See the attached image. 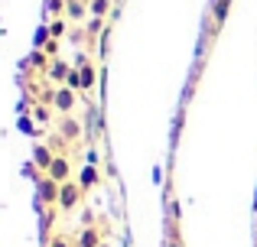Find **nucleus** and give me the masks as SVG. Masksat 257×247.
Masks as SVG:
<instances>
[{"instance_id": "nucleus-1", "label": "nucleus", "mask_w": 257, "mask_h": 247, "mask_svg": "<svg viewBox=\"0 0 257 247\" xmlns=\"http://www.w3.org/2000/svg\"><path fill=\"white\" fill-rule=\"evenodd\" d=\"M85 198V189L78 179H69V182L59 185V211H75Z\"/></svg>"}, {"instance_id": "nucleus-19", "label": "nucleus", "mask_w": 257, "mask_h": 247, "mask_svg": "<svg viewBox=\"0 0 257 247\" xmlns=\"http://www.w3.org/2000/svg\"><path fill=\"white\" fill-rule=\"evenodd\" d=\"M30 62H33V65H43V62H46V59H43V52H33V56H30Z\"/></svg>"}, {"instance_id": "nucleus-20", "label": "nucleus", "mask_w": 257, "mask_h": 247, "mask_svg": "<svg viewBox=\"0 0 257 247\" xmlns=\"http://www.w3.org/2000/svg\"><path fill=\"white\" fill-rule=\"evenodd\" d=\"M170 247H182V244H179V241H176V237H173V241H170Z\"/></svg>"}, {"instance_id": "nucleus-12", "label": "nucleus", "mask_w": 257, "mask_h": 247, "mask_svg": "<svg viewBox=\"0 0 257 247\" xmlns=\"http://www.w3.org/2000/svg\"><path fill=\"white\" fill-rule=\"evenodd\" d=\"M228 7H231V0H215V10H212V17H215V26H218V23H225V17H228Z\"/></svg>"}, {"instance_id": "nucleus-22", "label": "nucleus", "mask_w": 257, "mask_h": 247, "mask_svg": "<svg viewBox=\"0 0 257 247\" xmlns=\"http://www.w3.org/2000/svg\"><path fill=\"white\" fill-rule=\"evenodd\" d=\"M85 4H91V0H85Z\"/></svg>"}, {"instance_id": "nucleus-8", "label": "nucleus", "mask_w": 257, "mask_h": 247, "mask_svg": "<svg viewBox=\"0 0 257 247\" xmlns=\"http://www.w3.org/2000/svg\"><path fill=\"white\" fill-rule=\"evenodd\" d=\"M52 159H56V153L49 150V146H36V156H33V163H36V169H43V172H49V166H52Z\"/></svg>"}, {"instance_id": "nucleus-11", "label": "nucleus", "mask_w": 257, "mask_h": 247, "mask_svg": "<svg viewBox=\"0 0 257 247\" xmlns=\"http://www.w3.org/2000/svg\"><path fill=\"white\" fill-rule=\"evenodd\" d=\"M88 13H91V17H101V20H104L107 13H111V0H91V4H88Z\"/></svg>"}, {"instance_id": "nucleus-4", "label": "nucleus", "mask_w": 257, "mask_h": 247, "mask_svg": "<svg viewBox=\"0 0 257 247\" xmlns=\"http://www.w3.org/2000/svg\"><path fill=\"white\" fill-rule=\"evenodd\" d=\"M39 205H49V208L59 205V182L56 179H49V176L39 179Z\"/></svg>"}, {"instance_id": "nucleus-2", "label": "nucleus", "mask_w": 257, "mask_h": 247, "mask_svg": "<svg viewBox=\"0 0 257 247\" xmlns=\"http://www.w3.org/2000/svg\"><path fill=\"white\" fill-rule=\"evenodd\" d=\"M49 104L59 111V114L69 117L72 111H75V104H78V91H72L69 85H59V88L52 91V101H49Z\"/></svg>"}, {"instance_id": "nucleus-5", "label": "nucleus", "mask_w": 257, "mask_h": 247, "mask_svg": "<svg viewBox=\"0 0 257 247\" xmlns=\"http://www.w3.org/2000/svg\"><path fill=\"white\" fill-rule=\"evenodd\" d=\"M85 133V127H82V121H78V117H62V124H59V137L62 140H69V143H75L78 137H82Z\"/></svg>"}, {"instance_id": "nucleus-15", "label": "nucleus", "mask_w": 257, "mask_h": 247, "mask_svg": "<svg viewBox=\"0 0 257 247\" xmlns=\"http://www.w3.org/2000/svg\"><path fill=\"white\" fill-rule=\"evenodd\" d=\"M101 26H104V20L91 17V20H88V26H85V33H88V36H94V33H101Z\"/></svg>"}, {"instance_id": "nucleus-17", "label": "nucleus", "mask_w": 257, "mask_h": 247, "mask_svg": "<svg viewBox=\"0 0 257 247\" xmlns=\"http://www.w3.org/2000/svg\"><path fill=\"white\" fill-rule=\"evenodd\" d=\"M49 247H75V244H72L69 237H52V241H49Z\"/></svg>"}, {"instance_id": "nucleus-16", "label": "nucleus", "mask_w": 257, "mask_h": 247, "mask_svg": "<svg viewBox=\"0 0 257 247\" xmlns=\"http://www.w3.org/2000/svg\"><path fill=\"white\" fill-rule=\"evenodd\" d=\"M49 10L56 13V20L62 17V10H65V0H49Z\"/></svg>"}, {"instance_id": "nucleus-10", "label": "nucleus", "mask_w": 257, "mask_h": 247, "mask_svg": "<svg viewBox=\"0 0 257 247\" xmlns=\"http://www.w3.org/2000/svg\"><path fill=\"white\" fill-rule=\"evenodd\" d=\"M69 72H72V69H69L65 62H52L46 75H49V82H59V85H65V78H69Z\"/></svg>"}, {"instance_id": "nucleus-13", "label": "nucleus", "mask_w": 257, "mask_h": 247, "mask_svg": "<svg viewBox=\"0 0 257 247\" xmlns=\"http://www.w3.org/2000/svg\"><path fill=\"white\" fill-rule=\"evenodd\" d=\"M65 85H69L72 91H78V95H82V78H78V69H72V72H69V78H65Z\"/></svg>"}, {"instance_id": "nucleus-6", "label": "nucleus", "mask_w": 257, "mask_h": 247, "mask_svg": "<svg viewBox=\"0 0 257 247\" xmlns=\"http://www.w3.org/2000/svg\"><path fill=\"white\" fill-rule=\"evenodd\" d=\"M78 78H82V95H88L94 88V82H98V72H94V65L88 59H78Z\"/></svg>"}, {"instance_id": "nucleus-3", "label": "nucleus", "mask_w": 257, "mask_h": 247, "mask_svg": "<svg viewBox=\"0 0 257 247\" xmlns=\"http://www.w3.org/2000/svg\"><path fill=\"white\" fill-rule=\"evenodd\" d=\"M49 179H56L59 185L62 182H69L72 179V163H69V156H62V153H56V159H52V166H49V172H46Z\"/></svg>"}, {"instance_id": "nucleus-21", "label": "nucleus", "mask_w": 257, "mask_h": 247, "mask_svg": "<svg viewBox=\"0 0 257 247\" xmlns=\"http://www.w3.org/2000/svg\"><path fill=\"white\" fill-rule=\"evenodd\" d=\"M98 247H111V244H107V241H104V244H98Z\"/></svg>"}, {"instance_id": "nucleus-9", "label": "nucleus", "mask_w": 257, "mask_h": 247, "mask_svg": "<svg viewBox=\"0 0 257 247\" xmlns=\"http://www.w3.org/2000/svg\"><path fill=\"white\" fill-rule=\"evenodd\" d=\"M78 182H82V189H85V192L98 185V169H94V163L82 166V172H78Z\"/></svg>"}, {"instance_id": "nucleus-7", "label": "nucleus", "mask_w": 257, "mask_h": 247, "mask_svg": "<svg viewBox=\"0 0 257 247\" xmlns=\"http://www.w3.org/2000/svg\"><path fill=\"white\" fill-rule=\"evenodd\" d=\"M98 244H104V241H101V228L88 224V228H82V231H78V237H75V247H98Z\"/></svg>"}, {"instance_id": "nucleus-18", "label": "nucleus", "mask_w": 257, "mask_h": 247, "mask_svg": "<svg viewBox=\"0 0 257 247\" xmlns=\"http://www.w3.org/2000/svg\"><path fill=\"white\" fill-rule=\"evenodd\" d=\"M46 52H49V56H56V52H59V39H49V43H46Z\"/></svg>"}, {"instance_id": "nucleus-14", "label": "nucleus", "mask_w": 257, "mask_h": 247, "mask_svg": "<svg viewBox=\"0 0 257 247\" xmlns=\"http://www.w3.org/2000/svg\"><path fill=\"white\" fill-rule=\"evenodd\" d=\"M62 33H65V20H62V17L52 20V23H49V36H52V39H59Z\"/></svg>"}]
</instances>
